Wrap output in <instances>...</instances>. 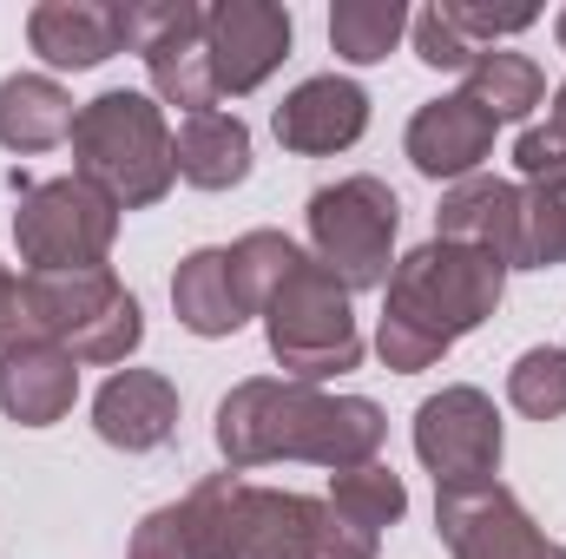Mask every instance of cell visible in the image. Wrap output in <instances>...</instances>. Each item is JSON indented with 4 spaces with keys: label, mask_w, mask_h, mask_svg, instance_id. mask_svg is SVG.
<instances>
[{
    "label": "cell",
    "mask_w": 566,
    "mask_h": 559,
    "mask_svg": "<svg viewBox=\"0 0 566 559\" xmlns=\"http://www.w3.org/2000/svg\"><path fill=\"white\" fill-rule=\"evenodd\" d=\"M218 447L231 467L296 454L349 474V467H369V454L382 447V409L363 395L329 402L310 382H244L218 409Z\"/></svg>",
    "instance_id": "1"
},
{
    "label": "cell",
    "mask_w": 566,
    "mask_h": 559,
    "mask_svg": "<svg viewBox=\"0 0 566 559\" xmlns=\"http://www.w3.org/2000/svg\"><path fill=\"white\" fill-rule=\"evenodd\" d=\"M73 158H80V178L106 198V204H158L165 184H171V139H165V119L158 106L139 93H106L93 99L80 119H73Z\"/></svg>",
    "instance_id": "2"
},
{
    "label": "cell",
    "mask_w": 566,
    "mask_h": 559,
    "mask_svg": "<svg viewBox=\"0 0 566 559\" xmlns=\"http://www.w3.org/2000/svg\"><path fill=\"white\" fill-rule=\"evenodd\" d=\"M501 277H507V271H501L488 251L434 238L416 257H402V271L389 277V316L428 329L434 342H454V336H468L474 323L494 316Z\"/></svg>",
    "instance_id": "3"
},
{
    "label": "cell",
    "mask_w": 566,
    "mask_h": 559,
    "mask_svg": "<svg viewBox=\"0 0 566 559\" xmlns=\"http://www.w3.org/2000/svg\"><path fill=\"white\" fill-rule=\"evenodd\" d=\"M264 316H271V349H277V362L296 382L343 376V369L363 362V336L349 323V289L310 257L271 289Z\"/></svg>",
    "instance_id": "4"
},
{
    "label": "cell",
    "mask_w": 566,
    "mask_h": 559,
    "mask_svg": "<svg viewBox=\"0 0 566 559\" xmlns=\"http://www.w3.org/2000/svg\"><path fill=\"white\" fill-rule=\"evenodd\" d=\"M402 204L376 178H343L310 198V231L323 251V271L343 289H376L389 283V244H396Z\"/></svg>",
    "instance_id": "5"
},
{
    "label": "cell",
    "mask_w": 566,
    "mask_h": 559,
    "mask_svg": "<svg viewBox=\"0 0 566 559\" xmlns=\"http://www.w3.org/2000/svg\"><path fill=\"white\" fill-rule=\"evenodd\" d=\"M27 283H33L46 342H60L73 362H119L145 336L139 303L119 289V277L106 264L99 271H60V277H27Z\"/></svg>",
    "instance_id": "6"
},
{
    "label": "cell",
    "mask_w": 566,
    "mask_h": 559,
    "mask_svg": "<svg viewBox=\"0 0 566 559\" xmlns=\"http://www.w3.org/2000/svg\"><path fill=\"white\" fill-rule=\"evenodd\" d=\"M20 257L33 264V277H60V271H99L113 231H119V211L86 184V178H60V184H40L27 191L20 218Z\"/></svg>",
    "instance_id": "7"
},
{
    "label": "cell",
    "mask_w": 566,
    "mask_h": 559,
    "mask_svg": "<svg viewBox=\"0 0 566 559\" xmlns=\"http://www.w3.org/2000/svg\"><path fill=\"white\" fill-rule=\"evenodd\" d=\"M416 454L434 467L441 487L494 481V467H501V421H494V402H488L481 389H441V395H428L422 415H416Z\"/></svg>",
    "instance_id": "8"
},
{
    "label": "cell",
    "mask_w": 566,
    "mask_h": 559,
    "mask_svg": "<svg viewBox=\"0 0 566 559\" xmlns=\"http://www.w3.org/2000/svg\"><path fill=\"white\" fill-rule=\"evenodd\" d=\"M434 520H441V540L454 547V559H541L547 553V540L534 534V520L521 514V500L501 481L441 487Z\"/></svg>",
    "instance_id": "9"
},
{
    "label": "cell",
    "mask_w": 566,
    "mask_h": 559,
    "mask_svg": "<svg viewBox=\"0 0 566 559\" xmlns=\"http://www.w3.org/2000/svg\"><path fill=\"white\" fill-rule=\"evenodd\" d=\"M205 33V13L198 7H126V40L145 53L158 93L171 106H185L191 119L211 113L218 86H211V53H198L191 40Z\"/></svg>",
    "instance_id": "10"
},
{
    "label": "cell",
    "mask_w": 566,
    "mask_h": 559,
    "mask_svg": "<svg viewBox=\"0 0 566 559\" xmlns=\"http://www.w3.org/2000/svg\"><path fill=\"white\" fill-rule=\"evenodd\" d=\"M434 224H441L448 244H474L501 271L507 264H527V198L514 184H501V178H474L454 198H441Z\"/></svg>",
    "instance_id": "11"
},
{
    "label": "cell",
    "mask_w": 566,
    "mask_h": 559,
    "mask_svg": "<svg viewBox=\"0 0 566 559\" xmlns=\"http://www.w3.org/2000/svg\"><path fill=\"white\" fill-rule=\"evenodd\" d=\"M211 33V86L218 93H251L290 46V13L277 7H218L205 20Z\"/></svg>",
    "instance_id": "12"
},
{
    "label": "cell",
    "mask_w": 566,
    "mask_h": 559,
    "mask_svg": "<svg viewBox=\"0 0 566 559\" xmlns=\"http://www.w3.org/2000/svg\"><path fill=\"white\" fill-rule=\"evenodd\" d=\"M93 428L126 447V454H145V447H165L171 428H178V389L158 376V369H126L99 389L93 402Z\"/></svg>",
    "instance_id": "13"
},
{
    "label": "cell",
    "mask_w": 566,
    "mask_h": 559,
    "mask_svg": "<svg viewBox=\"0 0 566 559\" xmlns=\"http://www.w3.org/2000/svg\"><path fill=\"white\" fill-rule=\"evenodd\" d=\"M363 126H369V99L349 80H310L277 106V139L290 151H343L363 139Z\"/></svg>",
    "instance_id": "14"
},
{
    "label": "cell",
    "mask_w": 566,
    "mask_h": 559,
    "mask_svg": "<svg viewBox=\"0 0 566 559\" xmlns=\"http://www.w3.org/2000/svg\"><path fill=\"white\" fill-rule=\"evenodd\" d=\"M73 389H80V369L53 342H20V349L0 356V409L20 421V428L60 421L73 409Z\"/></svg>",
    "instance_id": "15"
},
{
    "label": "cell",
    "mask_w": 566,
    "mask_h": 559,
    "mask_svg": "<svg viewBox=\"0 0 566 559\" xmlns=\"http://www.w3.org/2000/svg\"><path fill=\"white\" fill-rule=\"evenodd\" d=\"M488 145H494V119L468 93L422 106L416 126H409V158H416L422 178H461V171H474L488 158Z\"/></svg>",
    "instance_id": "16"
},
{
    "label": "cell",
    "mask_w": 566,
    "mask_h": 559,
    "mask_svg": "<svg viewBox=\"0 0 566 559\" xmlns=\"http://www.w3.org/2000/svg\"><path fill=\"white\" fill-rule=\"evenodd\" d=\"M171 303H178V323L198 336H231L251 316V296L238 283L231 251H191L171 277Z\"/></svg>",
    "instance_id": "17"
},
{
    "label": "cell",
    "mask_w": 566,
    "mask_h": 559,
    "mask_svg": "<svg viewBox=\"0 0 566 559\" xmlns=\"http://www.w3.org/2000/svg\"><path fill=\"white\" fill-rule=\"evenodd\" d=\"M171 165H178V178H191L198 191H231V184H244L251 178V133H244V119H231V113H198V119H185V133L171 139Z\"/></svg>",
    "instance_id": "18"
},
{
    "label": "cell",
    "mask_w": 566,
    "mask_h": 559,
    "mask_svg": "<svg viewBox=\"0 0 566 559\" xmlns=\"http://www.w3.org/2000/svg\"><path fill=\"white\" fill-rule=\"evenodd\" d=\"M126 40V7H40L33 13V46L53 66H99Z\"/></svg>",
    "instance_id": "19"
},
{
    "label": "cell",
    "mask_w": 566,
    "mask_h": 559,
    "mask_svg": "<svg viewBox=\"0 0 566 559\" xmlns=\"http://www.w3.org/2000/svg\"><path fill=\"white\" fill-rule=\"evenodd\" d=\"M73 99L53 80H7L0 86V145L7 151H46L73 139Z\"/></svg>",
    "instance_id": "20"
},
{
    "label": "cell",
    "mask_w": 566,
    "mask_h": 559,
    "mask_svg": "<svg viewBox=\"0 0 566 559\" xmlns=\"http://www.w3.org/2000/svg\"><path fill=\"white\" fill-rule=\"evenodd\" d=\"M541 66L527 60V53H481L474 66H468V99L501 126V119H527L534 106H541Z\"/></svg>",
    "instance_id": "21"
},
{
    "label": "cell",
    "mask_w": 566,
    "mask_h": 559,
    "mask_svg": "<svg viewBox=\"0 0 566 559\" xmlns=\"http://www.w3.org/2000/svg\"><path fill=\"white\" fill-rule=\"evenodd\" d=\"M329 507L349 520V527H363V534H382L389 520H402V507H409V487L389 474V467H349L343 481H336V494H329Z\"/></svg>",
    "instance_id": "22"
},
{
    "label": "cell",
    "mask_w": 566,
    "mask_h": 559,
    "mask_svg": "<svg viewBox=\"0 0 566 559\" xmlns=\"http://www.w3.org/2000/svg\"><path fill=\"white\" fill-rule=\"evenodd\" d=\"M396 33H402V7H396V0H376V7H336V20H329L336 53L356 60V66L382 60V53L396 46Z\"/></svg>",
    "instance_id": "23"
},
{
    "label": "cell",
    "mask_w": 566,
    "mask_h": 559,
    "mask_svg": "<svg viewBox=\"0 0 566 559\" xmlns=\"http://www.w3.org/2000/svg\"><path fill=\"white\" fill-rule=\"evenodd\" d=\"M507 395L514 409L534 421H554L566 415V349H527L507 376Z\"/></svg>",
    "instance_id": "24"
},
{
    "label": "cell",
    "mask_w": 566,
    "mask_h": 559,
    "mask_svg": "<svg viewBox=\"0 0 566 559\" xmlns=\"http://www.w3.org/2000/svg\"><path fill=\"white\" fill-rule=\"evenodd\" d=\"M416 46H422V60L428 66H448V73H468L481 53L468 46V33L448 20V7H428L422 20H416Z\"/></svg>",
    "instance_id": "25"
},
{
    "label": "cell",
    "mask_w": 566,
    "mask_h": 559,
    "mask_svg": "<svg viewBox=\"0 0 566 559\" xmlns=\"http://www.w3.org/2000/svg\"><path fill=\"white\" fill-rule=\"evenodd\" d=\"M133 559H198V540H191L185 507H158L139 534H133Z\"/></svg>",
    "instance_id": "26"
},
{
    "label": "cell",
    "mask_w": 566,
    "mask_h": 559,
    "mask_svg": "<svg viewBox=\"0 0 566 559\" xmlns=\"http://www.w3.org/2000/svg\"><path fill=\"white\" fill-rule=\"evenodd\" d=\"M20 342H46V323H40L33 283L0 277V349H20Z\"/></svg>",
    "instance_id": "27"
},
{
    "label": "cell",
    "mask_w": 566,
    "mask_h": 559,
    "mask_svg": "<svg viewBox=\"0 0 566 559\" xmlns=\"http://www.w3.org/2000/svg\"><path fill=\"white\" fill-rule=\"evenodd\" d=\"M310 559H376V534L349 527L336 507H316V540H310Z\"/></svg>",
    "instance_id": "28"
},
{
    "label": "cell",
    "mask_w": 566,
    "mask_h": 559,
    "mask_svg": "<svg viewBox=\"0 0 566 559\" xmlns=\"http://www.w3.org/2000/svg\"><path fill=\"white\" fill-rule=\"evenodd\" d=\"M547 133H554V139H566V86H560V106H554V119H547Z\"/></svg>",
    "instance_id": "29"
},
{
    "label": "cell",
    "mask_w": 566,
    "mask_h": 559,
    "mask_svg": "<svg viewBox=\"0 0 566 559\" xmlns=\"http://www.w3.org/2000/svg\"><path fill=\"white\" fill-rule=\"evenodd\" d=\"M541 559H566V553H560V547H547V553H541Z\"/></svg>",
    "instance_id": "30"
},
{
    "label": "cell",
    "mask_w": 566,
    "mask_h": 559,
    "mask_svg": "<svg viewBox=\"0 0 566 559\" xmlns=\"http://www.w3.org/2000/svg\"><path fill=\"white\" fill-rule=\"evenodd\" d=\"M560 40H566V20H560Z\"/></svg>",
    "instance_id": "31"
},
{
    "label": "cell",
    "mask_w": 566,
    "mask_h": 559,
    "mask_svg": "<svg viewBox=\"0 0 566 559\" xmlns=\"http://www.w3.org/2000/svg\"><path fill=\"white\" fill-rule=\"evenodd\" d=\"M0 277H7V271H0Z\"/></svg>",
    "instance_id": "32"
}]
</instances>
